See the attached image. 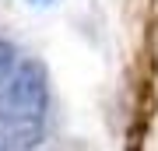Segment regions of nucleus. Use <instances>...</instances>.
<instances>
[{
	"mask_svg": "<svg viewBox=\"0 0 158 151\" xmlns=\"http://www.w3.org/2000/svg\"><path fill=\"white\" fill-rule=\"evenodd\" d=\"M32 4H49V0H32Z\"/></svg>",
	"mask_w": 158,
	"mask_h": 151,
	"instance_id": "20e7f679",
	"label": "nucleus"
},
{
	"mask_svg": "<svg viewBox=\"0 0 158 151\" xmlns=\"http://www.w3.org/2000/svg\"><path fill=\"white\" fill-rule=\"evenodd\" d=\"M14 67H18V49H14V42L0 39V84L14 74Z\"/></svg>",
	"mask_w": 158,
	"mask_h": 151,
	"instance_id": "7ed1b4c3",
	"label": "nucleus"
},
{
	"mask_svg": "<svg viewBox=\"0 0 158 151\" xmlns=\"http://www.w3.org/2000/svg\"><path fill=\"white\" fill-rule=\"evenodd\" d=\"M42 141V120H21V123L0 127V151H35Z\"/></svg>",
	"mask_w": 158,
	"mask_h": 151,
	"instance_id": "f03ea898",
	"label": "nucleus"
},
{
	"mask_svg": "<svg viewBox=\"0 0 158 151\" xmlns=\"http://www.w3.org/2000/svg\"><path fill=\"white\" fill-rule=\"evenodd\" d=\"M46 106H49L46 67L35 60L18 63L14 74L0 84V127L21 123V120H42Z\"/></svg>",
	"mask_w": 158,
	"mask_h": 151,
	"instance_id": "f257e3e1",
	"label": "nucleus"
}]
</instances>
